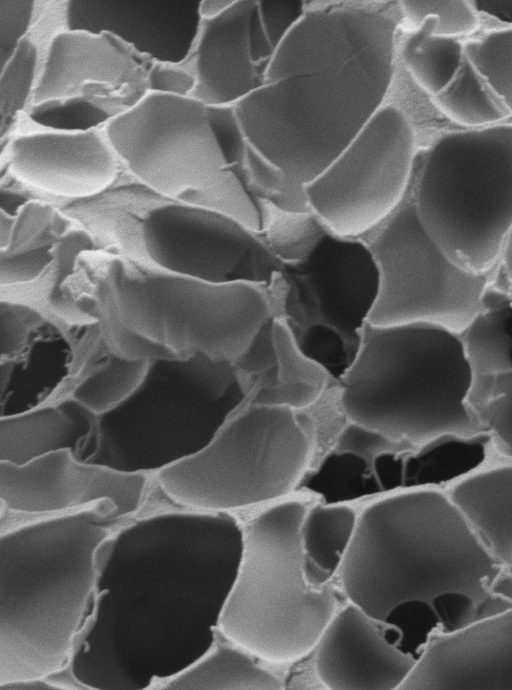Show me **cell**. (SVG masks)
<instances>
[{
  "label": "cell",
  "mask_w": 512,
  "mask_h": 690,
  "mask_svg": "<svg viewBox=\"0 0 512 690\" xmlns=\"http://www.w3.org/2000/svg\"><path fill=\"white\" fill-rule=\"evenodd\" d=\"M395 1H305L263 84L234 106L248 143L305 186L385 103L398 60Z\"/></svg>",
  "instance_id": "cell-1"
},
{
  "label": "cell",
  "mask_w": 512,
  "mask_h": 690,
  "mask_svg": "<svg viewBox=\"0 0 512 690\" xmlns=\"http://www.w3.org/2000/svg\"><path fill=\"white\" fill-rule=\"evenodd\" d=\"M339 572L350 603L383 623L414 606L429 639L512 608V578L451 498L433 489L367 506Z\"/></svg>",
  "instance_id": "cell-2"
},
{
  "label": "cell",
  "mask_w": 512,
  "mask_h": 690,
  "mask_svg": "<svg viewBox=\"0 0 512 690\" xmlns=\"http://www.w3.org/2000/svg\"><path fill=\"white\" fill-rule=\"evenodd\" d=\"M110 503L31 520L0 537V685L67 665L112 537Z\"/></svg>",
  "instance_id": "cell-3"
},
{
  "label": "cell",
  "mask_w": 512,
  "mask_h": 690,
  "mask_svg": "<svg viewBox=\"0 0 512 690\" xmlns=\"http://www.w3.org/2000/svg\"><path fill=\"white\" fill-rule=\"evenodd\" d=\"M339 383L350 421L383 433L406 454L488 435L467 404L471 373L461 338L442 327L368 322Z\"/></svg>",
  "instance_id": "cell-4"
},
{
  "label": "cell",
  "mask_w": 512,
  "mask_h": 690,
  "mask_svg": "<svg viewBox=\"0 0 512 690\" xmlns=\"http://www.w3.org/2000/svg\"><path fill=\"white\" fill-rule=\"evenodd\" d=\"M250 400L232 363L204 355L149 360L137 389L98 416L87 462L159 472L204 449Z\"/></svg>",
  "instance_id": "cell-5"
},
{
  "label": "cell",
  "mask_w": 512,
  "mask_h": 690,
  "mask_svg": "<svg viewBox=\"0 0 512 690\" xmlns=\"http://www.w3.org/2000/svg\"><path fill=\"white\" fill-rule=\"evenodd\" d=\"M307 509L302 501L287 500L248 523L219 619L227 640L270 662L306 656L337 612L331 584L313 587L305 577L301 526Z\"/></svg>",
  "instance_id": "cell-6"
},
{
  "label": "cell",
  "mask_w": 512,
  "mask_h": 690,
  "mask_svg": "<svg viewBox=\"0 0 512 690\" xmlns=\"http://www.w3.org/2000/svg\"><path fill=\"white\" fill-rule=\"evenodd\" d=\"M411 187L444 253L468 272L495 271L512 231V124L450 132L420 148Z\"/></svg>",
  "instance_id": "cell-7"
},
{
  "label": "cell",
  "mask_w": 512,
  "mask_h": 690,
  "mask_svg": "<svg viewBox=\"0 0 512 690\" xmlns=\"http://www.w3.org/2000/svg\"><path fill=\"white\" fill-rule=\"evenodd\" d=\"M103 129L121 166L139 184L262 232L267 206L229 165L208 106L192 97L148 92Z\"/></svg>",
  "instance_id": "cell-8"
},
{
  "label": "cell",
  "mask_w": 512,
  "mask_h": 690,
  "mask_svg": "<svg viewBox=\"0 0 512 690\" xmlns=\"http://www.w3.org/2000/svg\"><path fill=\"white\" fill-rule=\"evenodd\" d=\"M310 452L294 410L247 403L204 449L157 472V480L179 505L228 512L288 495Z\"/></svg>",
  "instance_id": "cell-9"
},
{
  "label": "cell",
  "mask_w": 512,
  "mask_h": 690,
  "mask_svg": "<svg viewBox=\"0 0 512 690\" xmlns=\"http://www.w3.org/2000/svg\"><path fill=\"white\" fill-rule=\"evenodd\" d=\"M114 315L177 357L234 364L273 310L266 286L212 283L164 270L112 271Z\"/></svg>",
  "instance_id": "cell-10"
},
{
  "label": "cell",
  "mask_w": 512,
  "mask_h": 690,
  "mask_svg": "<svg viewBox=\"0 0 512 690\" xmlns=\"http://www.w3.org/2000/svg\"><path fill=\"white\" fill-rule=\"evenodd\" d=\"M266 290L298 348L339 380L357 355L379 294L366 243L330 231L306 257L283 263Z\"/></svg>",
  "instance_id": "cell-11"
},
{
  "label": "cell",
  "mask_w": 512,
  "mask_h": 690,
  "mask_svg": "<svg viewBox=\"0 0 512 690\" xmlns=\"http://www.w3.org/2000/svg\"><path fill=\"white\" fill-rule=\"evenodd\" d=\"M359 238L379 274L369 323H425L460 336L482 311L494 271L468 272L444 253L419 218L411 184L399 205Z\"/></svg>",
  "instance_id": "cell-12"
},
{
  "label": "cell",
  "mask_w": 512,
  "mask_h": 690,
  "mask_svg": "<svg viewBox=\"0 0 512 690\" xmlns=\"http://www.w3.org/2000/svg\"><path fill=\"white\" fill-rule=\"evenodd\" d=\"M420 148L408 113L386 100L338 157L311 183V211L334 234L360 237L406 195Z\"/></svg>",
  "instance_id": "cell-13"
},
{
  "label": "cell",
  "mask_w": 512,
  "mask_h": 690,
  "mask_svg": "<svg viewBox=\"0 0 512 690\" xmlns=\"http://www.w3.org/2000/svg\"><path fill=\"white\" fill-rule=\"evenodd\" d=\"M140 231L151 261L169 273L267 286L282 268L260 233L207 207L158 195L144 209Z\"/></svg>",
  "instance_id": "cell-14"
},
{
  "label": "cell",
  "mask_w": 512,
  "mask_h": 690,
  "mask_svg": "<svg viewBox=\"0 0 512 690\" xmlns=\"http://www.w3.org/2000/svg\"><path fill=\"white\" fill-rule=\"evenodd\" d=\"M146 475L80 460L71 450L53 452L23 465L0 462L2 507L25 515H56L110 503L115 519L135 513Z\"/></svg>",
  "instance_id": "cell-15"
},
{
  "label": "cell",
  "mask_w": 512,
  "mask_h": 690,
  "mask_svg": "<svg viewBox=\"0 0 512 690\" xmlns=\"http://www.w3.org/2000/svg\"><path fill=\"white\" fill-rule=\"evenodd\" d=\"M6 140L9 174L25 187L70 200H90L115 183L121 166L104 129L59 131L21 118Z\"/></svg>",
  "instance_id": "cell-16"
},
{
  "label": "cell",
  "mask_w": 512,
  "mask_h": 690,
  "mask_svg": "<svg viewBox=\"0 0 512 690\" xmlns=\"http://www.w3.org/2000/svg\"><path fill=\"white\" fill-rule=\"evenodd\" d=\"M152 62L110 33L66 28L49 45L30 108L87 99L128 109L148 93Z\"/></svg>",
  "instance_id": "cell-17"
},
{
  "label": "cell",
  "mask_w": 512,
  "mask_h": 690,
  "mask_svg": "<svg viewBox=\"0 0 512 690\" xmlns=\"http://www.w3.org/2000/svg\"><path fill=\"white\" fill-rule=\"evenodd\" d=\"M280 41L264 25L256 1H234L201 19L192 50L197 83L190 97L208 107H234L263 84Z\"/></svg>",
  "instance_id": "cell-18"
},
{
  "label": "cell",
  "mask_w": 512,
  "mask_h": 690,
  "mask_svg": "<svg viewBox=\"0 0 512 690\" xmlns=\"http://www.w3.org/2000/svg\"><path fill=\"white\" fill-rule=\"evenodd\" d=\"M399 689H512V608L430 638Z\"/></svg>",
  "instance_id": "cell-19"
},
{
  "label": "cell",
  "mask_w": 512,
  "mask_h": 690,
  "mask_svg": "<svg viewBox=\"0 0 512 690\" xmlns=\"http://www.w3.org/2000/svg\"><path fill=\"white\" fill-rule=\"evenodd\" d=\"M381 623L349 603L315 646L319 680L333 690L399 689L417 657L388 641Z\"/></svg>",
  "instance_id": "cell-20"
},
{
  "label": "cell",
  "mask_w": 512,
  "mask_h": 690,
  "mask_svg": "<svg viewBox=\"0 0 512 690\" xmlns=\"http://www.w3.org/2000/svg\"><path fill=\"white\" fill-rule=\"evenodd\" d=\"M139 8L141 18H139L137 2L68 1L67 28L107 32L121 41L137 29L136 35L132 36L133 39L128 44L130 46L138 31L141 32L134 48L135 51L141 54L143 34H145L143 54L146 56V39L148 40L146 34H149L153 45L154 61H158V51L154 41L160 48L162 62L184 61L192 50L199 30L201 22L198 11L199 2H139Z\"/></svg>",
  "instance_id": "cell-21"
},
{
  "label": "cell",
  "mask_w": 512,
  "mask_h": 690,
  "mask_svg": "<svg viewBox=\"0 0 512 690\" xmlns=\"http://www.w3.org/2000/svg\"><path fill=\"white\" fill-rule=\"evenodd\" d=\"M97 429L98 415L73 397L2 416L0 462L23 465L61 450H71L84 461Z\"/></svg>",
  "instance_id": "cell-22"
},
{
  "label": "cell",
  "mask_w": 512,
  "mask_h": 690,
  "mask_svg": "<svg viewBox=\"0 0 512 690\" xmlns=\"http://www.w3.org/2000/svg\"><path fill=\"white\" fill-rule=\"evenodd\" d=\"M449 497L486 552L512 578V465L464 478Z\"/></svg>",
  "instance_id": "cell-23"
},
{
  "label": "cell",
  "mask_w": 512,
  "mask_h": 690,
  "mask_svg": "<svg viewBox=\"0 0 512 690\" xmlns=\"http://www.w3.org/2000/svg\"><path fill=\"white\" fill-rule=\"evenodd\" d=\"M511 309L502 295L488 287L482 311L460 335L471 373L467 404L478 421L496 379L512 369Z\"/></svg>",
  "instance_id": "cell-24"
},
{
  "label": "cell",
  "mask_w": 512,
  "mask_h": 690,
  "mask_svg": "<svg viewBox=\"0 0 512 690\" xmlns=\"http://www.w3.org/2000/svg\"><path fill=\"white\" fill-rule=\"evenodd\" d=\"M66 13L67 2H47L29 34L1 67V140L12 133L30 108L49 45L58 32L67 28L66 25H51L65 20Z\"/></svg>",
  "instance_id": "cell-25"
},
{
  "label": "cell",
  "mask_w": 512,
  "mask_h": 690,
  "mask_svg": "<svg viewBox=\"0 0 512 690\" xmlns=\"http://www.w3.org/2000/svg\"><path fill=\"white\" fill-rule=\"evenodd\" d=\"M277 364L252 383L249 404L301 409L314 403L331 377L296 345L286 326L275 317Z\"/></svg>",
  "instance_id": "cell-26"
},
{
  "label": "cell",
  "mask_w": 512,
  "mask_h": 690,
  "mask_svg": "<svg viewBox=\"0 0 512 690\" xmlns=\"http://www.w3.org/2000/svg\"><path fill=\"white\" fill-rule=\"evenodd\" d=\"M358 516L344 504L307 509L301 526L303 567L308 583L323 587L340 570L353 540Z\"/></svg>",
  "instance_id": "cell-27"
},
{
  "label": "cell",
  "mask_w": 512,
  "mask_h": 690,
  "mask_svg": "<svg viewBox=\"0 0 512 690\" xmlns=\"http://www.w3.org/2000/svg\"><path fill=\"white\" fill-rule=\"evenodd\" d=\"M248 651L219 643L199 658L169 676L163 689H282L281 680L259 666Z\"/></svg>",
  "instance_id": "cell-28"
},
{
  "label": "cell",
  "mask_w": 512,
  "mask_h": 690,
  "mask_svg": "<svg viewBox=\"0 0 512 690\" xmlns=\"http://www.w3.org/2000/svg\"><path fill=\"white\" fill-rule=\"evenodd\" d=\"M436 21L426 19L411 31L400 29L398 59L410 79L425 93L435 97L453 80L464 57L459 38L435 34Z\"/></svg>",
  "instance_id": "cell-29"
},
{
  "label": "cell",
  "mask_w": 512,
  "mask_h": 690,
  "mask_svg": "<svg viewBox=\"0 0 512 690\" xmlns=\"http://www.w3.org/2000/svg\"><path fill=\"white\" fill-rule=\"evenodd\" d=\"M433 99L449 119L471 129L500 124L507 112L466 55L453 80Z\"/></svg>",
  "instance_id": "cell-30"
},
{
  "label": "cell",
  "mask_w": 512,
  "mask_h": 690,
  "mask_svg": "<svg viewBox=\"0 0 512 690\" xmlns=\"http://www.w3.org/2000/svg\"><path fill=\"white\" fill-rule=\"evenodd\" d=\"M149 360L128 359L116 354L87 376L72 397L98 416L124 402L142 382Z\"/></svg>",
  "instance_id": "cell-31"
},
{
  "label": "cell",
  "mask_w": 512,
  "mask_h": 690,
  "mask_svg": "<svg viewBox=\"0 0 512 690\" xmlns=\"http://www.w3.org/2000/svg\"><path fill=\"white\" fill-rule=\"evenodd\" d=\"M329 232L312 211L289 212L267 204L265 224L260 234L283 264L306 257Z\"/></svg>",
  "instance_id": "cell-32"
},
{
  "label": "cell",
  "mask_w": 512,
  "mask_h": 690,
  "mask_svg": "<svg viewBox=\"0 0 512 690\" xmlns=\"http://www.w3.org/2000/svg\"><path fill=\"white\" fill-rule=\"evenodd\" d=\"M241 173L247 189L258 200L283 211H311L305 186L290 179L249 143Z\"/></svg>",
  "instance_id": "cell-33"
},
{
  "label": "cell",
  "mask_w": 512,
  "mask_h": 690,
  "mask_svg": "<svg viewBox=\"0 0 512 690\" xmlns=\"http://www.w3.org/2000/svg\"><path fill=\"white\" fill-rule=\"evenodd\" d=\"M466 57L512 112V26L464 43Z\"/></svg>",
  "instance_id": "cell-34"
},
{
  "label": "cell",
  "mask_w": 512,
  "mask_h": 690,
  "mask_svg": "<svg viewBox=\"0 0 512 690\" xmlns=\"http://www.w3.org/2000/svg\"><path fill=\"white\" fill-rule=\"evenodd\" d=\"M401 29L411 31L426 19L436 21L435 34L459 38L473 33L478 25V12L469 1H399Z\"/></svg>",
  "instance_id": "cell-35"
},
{
  "label": "cell",
  "mask_w": 512,
  "mask_h": 690,
  "mask_svg": "<svg viewBox=\"0 0 512 690\" xmlns=\"http://www.w3.org/2000/svg\"><path fill=\"white\" fill-rule=\"evenodd\" d=\"M479 421L492 437L496 449L512 457V369L496 379Z\"/></svg>",
  "instance_id": "cell-36"
},
{
  "label": "cell",
  "mask_w": 512,
  "mask_h": 690,
  "mask_svg": "<svg viewBox=\"0 0 512 690\" xmlns=\"http://www.w3.org/2000/svg\"><path fill=\"white\" fill-rule=\"evenodd\" d=\"M47 2L0 1V65L11 58L29 34Z\"/></svg>",
  "instance_id": "cell-37"
},
{
  "label": "cell",
  "mask_w": 512,
  "mask_h": 690,
  "mask_svg": "<svg viewBox=\"0 0 512 690\" xmlns=\"http://www.w3.org/2000/svg\"><path fill=\"white\" fill-rule=\"evenodd\" d=\"M335 450L338 454L359 458L371 471L381 456L406 454L403 447L393 439L353 422L341 432Z\"/></svg>",
  "instance_id": "cell-38"
},
{
  "label": "cell",
  "mask_w": 512,
  "mask_h": 690,
  "mask_svg": "<svg viewBox=\"0 0 512 690\" xmlns=\"http://www.w3.org/2000/svg\"><path fill=\"white\" fill-rule=\"evenodd\" d=\"M42 317L29 306L2 301L0 305V353L2 360L17 356L27 346Z\"/></svg>",
  "instance_id": "cell-39"
},
{
  "label": "cell",
  "mask_w": 512,
  "mask_h": 690,
  "mask_svg": "<svg viewBox=\"0 0 512 690\" xmlns=\"http://www.w3.org/2000/svg\"><path fill=\"white\" fill-rule=\"evenodd\" d=\"M277 361L275 316H272L261 326L233 366L250 388L251 382L273 368Z\"/></svg>",
  "instance_id": "cell-40"
},
{
  "label": "cell",
  "mask_w": 512,
  "mask_h": 690,
  "mask_svg": "<svg viewBox=\"0 0 512 690\" xmlns=\"http://www.w3.org/2000/svg\"><path fill=\"white\" fill-rule=\"evenodd\" d=\"M197 83L191 60L178 63L153 61L147 74L148 92L190 97Z\"/></svg>",
  "instance_id": "cell-41"
},
{
  "label": "cell",
  "mask_w": 512,
  "mask_h": 690,
  "mask_svg": "<svg viewBox=\"0 0 512 690\" xmlns=\"http://www.w3.org/2000/svg\"><path fill=\"white\" fill-rule=\"evenodd\" d=\"M48 246H42L21 253L2 255L1 284L10 285L28 282L41 275L52 261Z\"/></svg>",
  "instance_id": "cell-42"
},
{
  "label": "cell",
  "mask_w": 512,
  "mask_h": 690,
  "mask_svg": "<svg viewBox=\"0 0 512 690\" xmlns=\"http://www.w3.org/2000/svg\"><path fill=\"white\" fill-rule=\"evenodd\" d=\"M489 287L502 295L512 308V274L505 273L499 265L492 275Z\"/></svg>",
  "instance_id": "cell-43"
},
{
  "label": "cell",
  "mask_w": 512,
  "mask_h": 690,
  "mask_svg": "<svg viewBox=\"0 0 512 690\" xmlns=\"http://www.w3.org/2000/svg\"><path fill=\"white\" fill-rule=\"evenodd\" d=\"M475 9L512 22V2H472ZM512 26V25H511Z\"/></svg>",
  "instance_id": "cell-44"
},
{
  "label": "cell",
  "mask_w": 512,
  "mask_h": 690,
  "mask_svg": "<svg viewBox=\"0 0 512 690\" xmlns=\"http://www.w3.org/2000/svg\"><path fill=\"white\" fill-rule=\"evenodd\" d=\"M0 689H60L49 678L18 680L0 685Z\"/></svg>",
  "instance_id": "cell-45"
},
{
  "label": "cell",
  "mask_w": 512,
  "mask_h": 690,
  "mask_svg": "<svg viewBox=\"0 0 512 690\" xmlns=\"http://www.w3.org/2000/svg\"><path fill=\"white\" fill-rule=\"evenodd\" d=\"M234 1H200L199 16L201 19L209 20L224 13Z\"/></svg>",
  "instance_id": "cell-46"
},
{
  "label": "cell",
  "mask_w": 512,
  "mask_h": 690,
  "mask_svg": "<svg viewBox=\"0 0 512 690\" xmlns=\"http://www.w3.org/2000/svg\"><path fill=\"white\" fill-rule=\"evenodd\" d=\"M500 268L507 274H512V231L507 240L506 247L503 252Z\"/></svg>",
  "instance_id": "cell-47"
}]
</instances>
